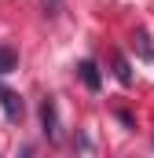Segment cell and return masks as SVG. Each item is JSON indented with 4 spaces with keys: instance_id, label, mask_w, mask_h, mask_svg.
<instances>
[{
    "instance_id": "6",
    "label": "cell",
    "mask_w": 154,
    "mask_h": 158,
    "mask_svg": "<svg viewBox=\"0 0 154 158\" xmlns=\"http://www.w3.org/2000/svg\"><path fill=\"white\" fill-rule=\"evenodd\" d=\"M114 77L121 81V85H125V88H128V85H132V66H128V59H125V55H121V52H117V55H114Z\"/></svg>"
},
{
    "instance_id": "3",
    "label": "cell",
    "mask_w": 154,
    "mask_h": 158,
    "mask_svg": "<svg viewBox=\"0 0 154 158\" xmlns=\"http://www.w3.org/2000/svg\"><path fill=\"white\" fill-rule=\"evenodd\" d=\"M77 74H81V81L92 88V92H99V85H103V74H99V66H95V59H84L81 66H77Z\"/></svg>"
},
{
    "instance_id": "7",
    "label": "cell",
    "mask_w": 154,
    "mask_h": 158,
    "mask_svg": "<svg viewBox=\"0 0 154 158\" xmlns=\"http://www.w3.org/2000/svg\"><path fill=\"white\" fill-rule=\"evenodd\" d=\"M44 4V15H59V7H63V0H40Z\"/></svg>"
},
{
    "instance_id": "2",
    "label": "cell",
    "mask_w": 154,
    "mask_h": 158,
    "mask_svg": "<svg viewBox=\"0 0 154 158\" xmlns=\"http://www.w3.org/2000/svg\"><path fill=\"white\" fill-rule=\"evenodd\" d=\"M0 107H4V118H7V121H22V114H26L22 96L11 92V88H4V85H0Z\"/></svg>"
},
{
    "instance_id": "5",
    "label": "cell",
    "mask_w": 154,
    "mask_h": 158,
    "mask_svg": "<svg viewBox=\"0 0 154 158\" xmlns=\"http://www.w3.org/2000/svg\"><path fill=\"white\" fill-rule=\"evenodd\" d=\"M11 70H18V52L4 44V48H0V77H7Z\"/></svg>"
},
{
    "instance_id": "1",
    "label": "cell",
    "mask_w": 154,
    "mask_h": 158,
    "mask_svg": "<svg viewBox=\"0 0 154 158\" xmlns=\"http://www.w3.org/2000/svg\"><path fill=\"white\" fill-rule=\"evenodd\" d=\"M40 121H44V136L55 143V140L63 136V129H59V107H55V99H51V96L40 103Z\"/></svg>"
},
{
    "instance_id": "4",
    "label": "cell",
    "mask_w": 154,
    "mask_h": 158,
    "mask_svg": "<svg viewBox=\"0 0 154 158\" xmlns=\"http://www.w3.org/2000/svg\"><path fill=\"white\" fill-rule=\"evenodd\" d=\"M132 44H136V52H140L143 63H154V44H151V37H147V30H140V33L132 37Z\"/></svg>"
}]
</instances>
